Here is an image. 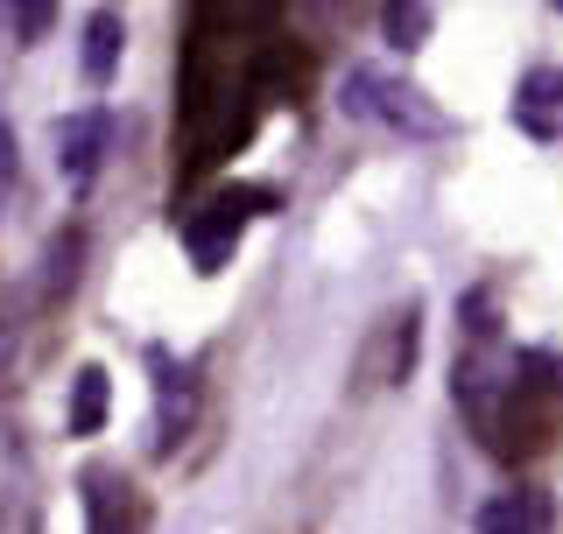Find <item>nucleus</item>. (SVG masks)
I'll return each instance as SVG.
<instances>
[{
	"instance_id": "obj_1",
	"label": "nucleus",
	"mask_w": 563,
	"mask_h": 534,
	"mask_svg": "<svg viewBox=\"0 0 563 534\" xmlns=\"http://www.w3.org/2000/svg\"><path fill=\"white\" fill-rule=\"evenodd\" d=\"M282 198L268 183H219L211 198H198L190 211H176V240H184V254L198 275H219L225 260H233L240 233L261 219V211H275Z\"/></svg>"
},
{
	"instance_id": "obj_2",
	"label": "nucleus",
	"mask_w": 563,
	"mask_h": 534,
	"mask_svg": "<svg viewBox=\"0 0 563 534\" xmlns=\"http://www.w3.org/2000/svg\"><path fill=\"white\" fill-rule=\"evenodd\" d=\"M339 105H345V120H366V127H387V134H409V141H444L457 134V120L444 113V105H430L416 92V85H401V78H387V70H345V85H339Z\"/></svg>"
},
{
	"instance_id": "obj_3",
	"label": "nucleus",
	"mask_w": 563,
	"mask_h": 534,
	"mask_svg": "<svg viewBox=\"0 0 563 534\" xmlns=\"http://www.w3.org/2000/svg\"><path fill=\"white\" fill-rule=\"evenodd\" d=\"M106 148H113V120H106L99 105H85V113H70L64 127H57V169H64V183H70V190H85V183L99 176Z\"/></svg>"
},
{
	"instance_id": "obj_4",
	"label": "nucleus",
	"mask_w": 563,
	"mask_h": 534,
	"mask_svg": "<svg viewBox=\"0 0 563 534\" xmlns=\"http://www.w3.org/2000/svg\"><path fill=\"white\" fill-rule=\"evenodd\" d=\"M155 366V450H176V436L190 430V415H198V387H190V372L169 359V352H148Z\"/></svg>"
},
{
	"instance_id": "obj_5",
	"label": "nucleus",
	"mask_w": 563,
	"mask_h": 534,
	"mask_svg": "<svg viewBox=\"0 0 563 534\" xmlns=\"http://www.w3.org/2000/svg\"><path fill=\"white\" fill-rule=\"evenodd\" d=\"M78 486H85V521H92L99 534H113V527L134 521V478L120 465H85Z\"/></svg>"
},
{
	"instance_id": "obj_6",
	"label": "nucleus",
	"mask_w": 563,
	"mask_h": 534,
	"mask_svg": "<svg viewBox=\"0 0 563 534\" xmlns=\"http://www.w3.org/2000/svg\"><path fill=\"white\" fill-rule=\"evenodd\" d=\"M556 113H563V70H550V64L521 70V85H515V120H521V134L556 141Z\"/></svg>"
},
{
	"instance_id": "obj_7",
	"label": "nucleus",
	"mask_w": 563,
	"mask_h": 534,
	"mask_svg": "<svg viewBox=\"0 0 563 534\" xmlns=\"http://www.w3.org/2000/svg\"><path fill=\"white\" fill-rule=\"evenodd\" d=\"M556 513H550V500L542 492H528V486H515V492H493V500L472 513V527H486V534H542Z\"/></svg>"
},
{
	"instance_id": "obj_8",
	"label": "nucleus",
	"mask_w": 563,
	"mask_h": 534,
	"mask_svg": "<svg viewBox=\"0 0 563 534\" xmlns=\"http://www.w3.org/2000/svg\"><path fill=\"white\" fill-rule=\"evenodd\" d=\"M106 415H113V380H106V366H78V380H70V436H99Z\"/></svg>"
},
{
	"instance_id": "obj_9",
	"label": "nucleus",
	"mask_w": 563,
	"mask_h": 534,
	"mask_svg": "<svg viewBox=\"0 0 563 534\" xmlns=\"http://www.w3.org/2000/svg\"><path fill=\"white\" fill-rule=\"evenodd\" d=\"M120 49H128V22H120L113 8H99L92 22H85V85H113Z\"/></svg>"
},
{
	"instance_id": "obj_10",
	"label": "nucleus",
	"mask_w": 563,
	"mask_h": 534,
	"mask_svg": "<svg viewBox=\"0 0 563 534\" xmlns=\"http://www.w3.org/2000/svg\"><path fill=\"white\" fill-rule=\"evenodd\" d=\"M416 352H422V310L409 302V310H395V316H387V359L374 366V380H380V387L409 380V372H416Z\"/></svg>"
},
{
	"instance_id": "obj_11",
	"label": "nucleus",
	"mask_w": 563,
	"mask_h": 534,
	"mask_svg": "<svg viewBox=\"0 0 563 534\" xmlns=\"http://www.w3.org/2000/svg\"><path fill=\"white\" fill-rule=\"evenodd\" d=\"M430 29H437L430 0H387V8H380V35L395 49H422V43H430Z\"/></svg>"
},
{
	"instance_id": "obj_12",
	"label": "nucleus",
	"mask_w": 563,
	"mask_h": 534,
	"mask_svg": "<svg viewBox=\"0 0 563 534\" xmlns=\"http://www.w3.org/2000/svg\"><path fill=\"white\" fill-rule=\"evenodd\" d=\"M49 14H57V0H8L14 43H43V35H49Z\"/></svg>"
},
{
	"instance_id": "obj_13",
	"label": "nucleus",
	"mask_w": 563,
	"mask_h": 534,
	"mask_svg": "<svg viewBox=\"0 0 563 534\" xmlns=\"http://www.w3.org/2000/svg\"><path fill=\"white\" fill-rule=\"evenodd\" d=\"M14 198V120H0V211Z\"/></svg>"
},
{
	"instance_id": "obj_14",
	"label": "nucleus",
	"mask_w": 563,
	"mask_h": 534,
	"mask_svg": "<svg viewBox=\"0 0 563 534\" xmlns=\"http://www.w3.org/2000/svg\"><path fill=\"white\" fill-rule=\"evenodd\" d=\"M8 345H14V337H8V324H0V366H8Z\"/></svg>"
},
{
	"instance_id": "obj_15",
	"label": "nucleus",
	"mask_w": 563,
	"mask_h": 534,
	"mask_svg": "<svg viewBox=\"0 0 563 534\" xmlns=\"http://www.w3.org/2000/svg\"><path fill=\"white\" fill-rule=\"evenodd\" d=\"M556 8H563V0H556Z\"/></svg>"
}]
</instances>
